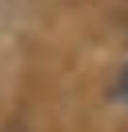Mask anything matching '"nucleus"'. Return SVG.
<instances>
[{"label":"nucleus","mask_w":128,"mask_h":132,"mask_svg":"<svg viewBox=\"0 0 128 132\" xmlns=\"http://www.w3.org/2000/svg\"><path fill=\"white\" fill-rule=\"evenodd\" d=\"M116 96H120V100L128 104V68H124V72L116 76Z\"/></svg>","instance_id":"1"}]
</instances>
